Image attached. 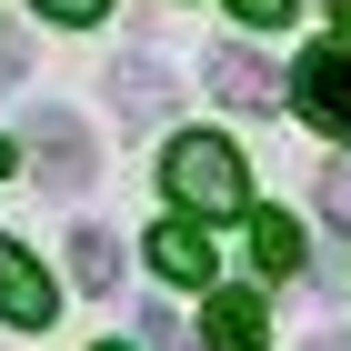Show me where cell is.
<instances>
[{"label": "cell", "mask_w": 351, "mask_h": 351, "mask_svg": "<svg viewBox=\"0 0 351 351\" xmlns=\"http://www.w3.org/2000/svg\"><path fill=\"white\" fill-rule=\"evenodd\" d=\"M161 191L181 201V211H241L251 171H241V151H231L221 131H181L161 151Z\"/></svg>", "instance_id": "cell-1"}, {"label": "cell", "mask_w": 351, "mask_h": 351, "mask_svg": "<svg viewBox=\"0 0 351 351\" xmlns=\"http://www.w3.org/2000/svg\"><path fill=\"white\" fill-rule=\"evenodd\" d=\"M291 101H301V121L311 131H331V141H351V51H301V71H291Z\"/></svg>", "instance_id": "cell-2"}, {"label": "cell", "mask_w": 351, "mask_h": 351, "mask_svg": "<svg viewBox=\"0 0 351 351\" xmlns=\"http://www.w3.org/2000/svg\"><path fill=\"white\" fill-rule=\"evenodd\" d=\"M30 171H40V191L71 201V191L101 171V151H90V131L71 121V110H40V121H30Z\"/></svg>", "instance_id": "cell-3"}, {"label": "cell", "mask_w": 351, "mask_h": 351, "mask_svg": "<svg viewBox=\"0 0 351 351\" xmlns=\"http://www.w3.org/2000/svg\"><path fill=\"white\" fill-rule=\"evenodd\" d=\"M201 71H211V90H221L231 110H281V101H291V81H281V71H271L261 51H241V40H221V51L201 60Z\"/></svg>", "instance_id": "cell-4"}, {"label": "cell", "mask_w": 351, "mask_h": 351, "mask_svg": "<svg viewBox=\"0 0 351 351\" xmlns=\"http://www.w3.org/2000/svg\"><path fill=\"white\" fill-rule=\"evenodd\" d=\"M0 322H21V331L51 322V271L30 261L21 241H0Z\"/></svg>", "instance_id": "cell-5"}, {"label": "cell", "mask_w": 351, "mask_h": 351, "mask_svg": "<svg viewBox=\"0 0 351 351\" xmlns=\"http://www.w3.org/2000/svg\"><path fill=\"white\" fill-rule=\"evenodd\" d=\"M201 341L211 351H271V311L251 291H211V311H201Z\"/></svg>", "instance_id": "cell-6"}, {"label": "cell", "mask_w": 351, "mask_h": 351, "mask_svg": "<svg viewBox=\"0 0 351 351\" xmlns=\"http://www.w3.org/2000/svg\"><path fill=\"white\" fill-rule=\"evenodd\" d=\"M151 271L181 281V291H211V241H201L191 221H161V231H151Z\"/></svg>", "instance_id": "cell-7"}, {"label": "cell", "mask_w": 351, "mask_h": 351, "mask_svg": "<svg viewBox=\"0 0 351 351\" xmlns=\"http://www.w3.org/2000/svg\"><path fill=\"white\" fill-rule=\"evenodd\" d=\"M251 261H261L271 281H291L301 271V221L291 211H251Z\"/></svg>", "instance_id": "cell-8"}, {"label": "cell", "mask_w": 351, "mask_h": 351, "mask_svg": "<svg viewBox=\"0 0 351 351\" xmlns=\"http://www.w3.org/2000/svg\"><path fill=\"white\" fill-rule=\"evenodd\" d=\"M121 110H131V121H161V110H171V71H161L151 51L121 60Z\"/></svg>", "instance_id": "cell-9"}, {"label": "cell", "mask_w": 351, "mask_h": 351, "mask_svg": "<svg viewBox=\"0 0 351 351\" xmlns=\"http://www.w3.org/2000/svg\"><path fill=\"white\" fill-rule=\"evenodd\" d=\"M71 281H81V291H110V281H121V241H110L101 221L71 231Z\"/></svg>", "instance_id": "cell-10"}, {"label": "cell", "mask_w": 351, "mask_h": 351, "mask_svg": "<svg viewBox=\"0 0 351 351\" xmlns=\"http://www.w3.org/2000/svg\"><path fill=\"white\" fill-rule=\"evenodd\" d=\"M141 341H151V351H191V341H181V322H171L161 301H151V311H141Z\"/></svg>", "instance_id": "cell-11"}, {"label": "cell", "mask_w": 351, "mask_h": 351, "mask_svg": "<svg viewBox=\"0 0 351 351\" xmlns=\"http://www.w3.org/2000/svg\"><path fill=\"white\" fill-rule=\"evenodd\" d=\"M110 0H40V21H101Z\"/></svg>", "instance_id": "cell-12"}, {"label": "cell", "mask_w": 351, "mask_h": 351, "mask_svg": "<svg viewBox=\"0 0 351 351\" xmlns=\"http://www.w3.org/2000/svg\"><path fill=\"white\" fill-rule=\"evenodd\" d=\"M21 71H30V40H21V30H0V81H21Z\"/></svg>", "instance_id": "cell-13"}, {"label": "cell", "mask_w": 351, "mask_h": 351, "mask_svg": "<svg viewBox=\"0 0 351 351\" xmlns=\"http://www.w3.org/2000/svg\"><path fill=\"white\" fill-rule=\"evenodd\" d=\"M231 10H241L251 30H271V21H291V0H231Z\"/></svg>", "instance_id": "cell-14"}, {"label": "cell", "mask_w": 351, "mask_h": 351, "mask_svg": "<svg viewBox=\"0 0 351 351\" xmlns=\"http://www.w3.org/2000/svg\"><path fill=\"white\" fill-rule=\"evenodd\" d=\"M322 211H331V221H351V171H331V181H322Z\"/></svg>", "instance_id": "cell-15"}, {"label": "cell", "mask_w": 351, "mask_h": 351, "mask_svg": "<svg viewBox=\"0 0 351 351\" xmlns=\"http://www.w3.org/2000/svg\"><path fill=\"white\" fill-rule=\"evenodd\" d=\"M311 351H351V331H322V341H311Z\"/></svg>", "instance_id": "cell-16"}, {"label": "cell", "mask_w": 351, "mask_h": 351, "mask_svg": "<svg viewBox=\"0 0 351 351\" xmlns=\"http://www.w3.org/2000/svg\"><path fill=\"white\" fill-rule=\"evenodd\" d=\"M331 10H341V30H351V0H331Z\"/></svg>", "instance_id": "cell-17"}, {"label": "cell", "mask_w": 351, "mask_h": 351, "mask_svg": "<svg viewBox=\"0 0 351 351\" xmlns=\"http://www.w3.org/2000/svg\"><path fill=\"white\" fill-rule=\"evenodd\" d=\"M110 351H121V341H110Z\"/></svg>", "instance_id": "cell-18"}]
</instances>
